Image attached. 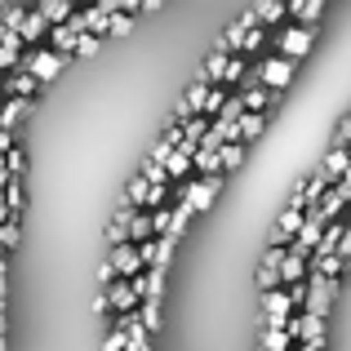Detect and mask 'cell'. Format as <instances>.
<instances>
[{
  "label": "cell",
  "instance_id": "2e32d148",
  "mask_svg": "<svg viewBox=\"0 0 351 351\" xmlns=\"http://www.w3.org/2000/svg\"><path fill=\"white\" fill-rule=\"evenodd\" d=\"M187 169H191V156L187 152H173L169 160H165V173H169V178H187Z\"/></svg>",
  "mask_w": 351,
  "mask_h": 351
},
{
  "label": "cell",
  "instance_id": "6da1fadb",
  "mask_svg": "<svg viewBox=\"0 0 351 351\" xmlns=\"http://www.w3.org/2000/svg\"><path fill=\"white\" fill-rule=\"evenodd\" d=\"M258 320L263 329H289L293 320V302H289V289H271L258 298Z\"/></svg>",
  "mask_w": 351,
  "mask_h": 351
},
{
  "label": "cell",
  "instance_id": "5bb4252c",
  "mask_svg": "<svg viewBox=\"0 0 351 351\" xmlns=\"http://www.w3.org/2000/svg\"><path fill=\"white\" fill-rule=\"evenodd\" d=\"M289 14L302 18V27H311L320 14H325V5H320V0H302V5H289Z\"/></svg>",
  "mask_w": 351,
  "mask_h": 351
},
{
  "label": "cell",
  "instance_id": "7a4b0ae2",
  "mask_svg": "<svg viewBox=\"0 0 351 351\" xmlns=\"http://www.w3.org/2000/svg\"><path fill=\"white\" fill-rule=\"evenodd\" d=\"M338 298V280H325V276H307V316L329 320V302Z\"/></svg>",
  "mask_w": 351,
  "mask_h": 351
},
{
  "label": "cell",
  "instance_id": "9a60e30c",
  "mask_svg": "<svg viewBox=\"0 0 351 351\" xmlns=\"http://www.w3.org/2000/svg\"><path fill=\"white\" fill-rule=\"evenodd\" d=\"M258 134H263V116H245L236 125V143H254Z\"/></svg>",
  "mask_w": 351,
  "mask_h": 351
},
{
  "label": "cell",
  "instance_id": "8fae6325",
  "mask_svg": "<svg viewBox=\"0 0 351 351\" xmlns=\"http://www.w3.org/2000/svg\"><path fill=\"white\" fill-rule=\"evenodd\" d=\"M289 343L293 338L285 334V329H263V334H258V351H289Z\"/></svg>",
  "mask_w": 351,
  "mask_h": 351
},
{
  "label": "cell",
  "instance_id": "8992f818",
  "mask_svg": "<svg viewBox=\"0 0 351 351\" xmlns=\"http://www.w3.org/2000/svg\"><path fill=\"white\" fill-rule=\"evenodd\" d=\"M285 258H289V249H271V245H267L263 267H258V293L280 289V267H285Z\"/></svg>",
  "mask_w": 351,
  "mask_h": 351
},
{
  "label": "cell",
  "instance_id": "5b68a950",
  "mask_svg": "<svg viewBox=\"0 0 351 351\" xmlns=\"http://www.w3.org/2000/svg\"><path fill=\"white\" fill-rule=\"evenodd\" d=\"M311 40H316L311 27H285V32H276V49H280V58H302V53L311 49Z\"/></svg>",
  "mask_w": 351,
  "mask_h": 351
},
{
  "label": "cell",
  "instance_id": "e0dca14e",
  "mask_svg": "<svg viewBox=\"0 0 351 351\" xmlns=\"http://www.w3.org/2000/svg\"><path fill=\"white\" fill-rule=\"evenodd\" d=\"M138 325L143 329H160V302H143V307H138Z\"/></svg>",
  "mask_w": 351,
  "mask_h": 351
},
{
  "label": "cell",
  "instance_id": "ac0fdd59",
  "mask_svg": "<svg viewBox=\"0 0 351 351\" xmlns=\"http://www.w3.org/2000/svg\"><path fill=\"white\" fill-rule=\"evenodd\" d=\"M338 258L351 263V218H347V236H343V249H338Z\"/></svg>",
  "mask_w": 351,
  "mask_h": 351
},
{
  "label": "cell",
  "instance_id": "52a82bcc",
  "mask_svg": "<svg viewBox=\"0 0 351 351\" xmlns=\"http://www.w3.org/2000/svg\"><path fill=\"white\" fill-rule=\"evenodd\" d=\"M107 263H112V271L120 276V280H138V276H143V258H138V245H116Z\"/></svg>",
  "mask_w": 351,
  "mask_h": 351
},
{
  "label": "cell",
  "instance_id": "9c48e42d",
  "mask_svg": "<svg viewBox=\"0 0 351 351\" xmlns=\"http://www.w3.org/2000/svg\"><path fill=\"white\" fill-rule=\"evenodd\" d=\"M343 236H347V223H343V218H338V223H329L325 236H320V245H316V258H334L338 249H343Z\"/></svg>",
  "mask_w": 351,
  "mask_h": 351
},
{
  "label": "cell",
  "instance_id": "4fadbf2b",
  "mask_svg": "<svg viewBox=\"0 0 351 351\" xmlns=\"http://www.w3.org/2000/svg\"><path fill=\"white\" fill-rule=\"evenodd\" d=\"M240 160H245V143H227L223 152H218V165H223V173L240 169Z\"/></svg>",
  "mask_w": 351,
  "mask_h": 351
},
{
  "label": "cell",
  "instance_id": "277c9868",
  "mask_svg": "<svg viewBox=\"0 0 351 351\" xmlns=\"http://www.w3.org/2000/svg\"><path fill=\"white\" fill-rule=\"evenodd\" d=\"M254 76H258V80H263V85L276 94V89H285V85L293 80V58H280V53H271V58H263V62H258V71H254Z\"/></svg>",
  "mask_w": 351,
  "mask_h": 351
},
{
  "label": "cell",
  "instance_id": "3957f363",
  "mask_svg": "<svg viewBox=\"0 0 351 351\" xmlns=\"http://www.w3.org/2000/svg\"><path fill=\"white\" fill-rule=\"evenodd\" d=\"M218 187H223V173H218V178H191L187 187H182V205H187L191 214H205V209L214 205Z\"/></svg>",
  "mask_w": 351,
  "mask_h": 351
},
{
  "label": "cell",
  "instance_id": "7c38bea8",
  "mask_svg": "<svg viewBox=\"0 0 351 351\" xmlns=\"http://www.w3.org/2000/svg\"><path fill=\"white\" fill-rule=\"evenodd\" d=\"M254 18H258V27L280 23V18H289V5H280V0H267V5H258V9H254Z\"/></svg>",
  "mask_w": 351,
  "mask_h": 351
},
{
  "label": "cell",
  "instance_id": "ba28073f",
  "mask_svg": "<svg viewBox=\"0 0 351 351\" xmlns=\"http://www.w3.org/2000/svg\"><path fill=\"white\" fill-rule=\"evenodd\" d=\"M67 67V53H32V58H27V76L32 80H53L58 76V71Z\"/></svg>",
  "mask_w": 351,
  "mask_h": 351
},
{
  "label": "cell",
  "instance_id": "30bf717a",
  "mask_svg": "<svg viewBox=\"0 0 351 351\" xmlns=\"http://www.w3.org/2000/svg\"><path fill=\"white\" fill-rule=\"evenodd\" d=\"M307 258H298V254H289V258H285V267H280V285H289V289H293V285H302V280H307Z\"/></svg>",
  "mask_w": 351,
  "mask_h": 351
}]
</instances>
